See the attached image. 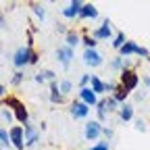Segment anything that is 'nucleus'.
<instances>
[{
    "label": "nucleus",
    "mask_w": 150,
    "mask_h": 150,
    "mask_svg": "<svg viewBox=\"0 0 150 150\" xmlns=\"http://www.w3.org/2000/svg\"><path fill=\"white\" fill-rule=\"evenodd\" d=\"M6 106H11L13 110H15V117L21 121L23 125H27V119H29V115H27V110H25V106L19 102V100H15V98H8L6 100Z\"/></svg>",
    "instance_id": "1"
},
{
    "label": "nucleus",
    "mask_w": 150,
    "mask_h": 150,
    "mask_svg": "<svg viewBox=\"0 0 150 150\" xmlns=\"http://www.w3.org/2000/svg\"><path fill=\"white\" fill-rule=\"evenodd\" d=\"M31 56H33V52L29 50V48H19L17 52H15V56H13V63H15V67H23V65H31Z\"/></svg>",
    "instance_id": "2"
},
{
    "label": "nucleus",
    "mask_w": 150,
    "mask_h": 150,
    "mask_svg": "<svg viewBox=\"0 0 150 150\" xmlns=\"http://www.w3.org/2000/svg\"><path fill=\"white\" fill-rule=\"evenodd\" d=\"M121 54H123V56H127V54H140V56H150V52H148L146 48L138 46L136 42H125V44L121 46Z\"/></svg>",
    "instance_id": "3"
},
{
    "label": "nucleus",
    "mask_w": 150,
    "mask_h": 150,
    "mask_svg": "<svg viewBox=\"0 0 150 150\" xmlns=\"http://www.w3.org/2000/svg\"><path fill=\"white\" fill-rule=\"evenodd\" d=\"M136 86H138V75H136L134 71H129V69L123 71V73H121V88H125V90L129 92V90H134Z\"/></svg>",
    "instance_id": "4"
},
{
    "label": "nucleus",
    "mask_w": 150,
    "mask_h": 150,
    "mask_svg": "<svg viewBox=\"0 0 150 150\" xmlns=\"http://www.w3.org/2000/svg\"><path fill=\"white\" fill-rule=\"evenodd\" d=\"M23 127L21 125H15V127H11V131H8V136H11V142L17 146V148H25V142H23Z\"/></svg>",
    "instance_id": "5"
},
{
    "label": "nucleus",
    "mask_w": 150,
    "mask_h": 150,
    "mask_svg": "<svg viewBox=\"0 0 150 150\" xmlns=\"http://www.w3.org/2000/svg\"><path fill=\"white\" fill-rule=\"evenodd\" d=\"M86 140H98V136L102 134V127H100V123L98 121H90V123H86Z\"/></svg>",
    "instance_id": "6"
},
{
    "label": "nucleus",
    "mask_w": 150,
    "mask_h": 150,
    "mask_svg": "<svg viewBox=\"0 0 150 150\" xmlns=\"http://www.w3.org/2000/svg\"><path fill=\"white\" fill-rule=\"evenodd\" d=\"M79 98H81V102H86L88 106L98 104V100H96V92H94L92 88H81V90H79Z\"/></svg>",
    "instance_id": "7"
},
{
    "label": "nucleus",
    "mask_w": 150,
    "mask_h": 150,
    "mask_svg": "<svg viewBox=\"0 0 150 150\" xmlns=\"http://www.w3.org/2000/svg\"><path fill=\"white\" fill-rule=\"evenodd\" d=\"M83 63H86V65H92V67H98V65L102 63V56H100L96 50L88 48V50L83 52Z\"/></svg>",
    "instance_id": "8"
},
{
    "label": "nucleus",
    "mask_w": 150,
    "mask_h": 150,
    "mask_svg": "<svg viewBox=\"0 0 150 150\" xmlns=\"http://www.w3.org/2000/svg\"><path fill=\"white\" fill-rule=\"evenodd\" d=\"M88 110H90V108H88V104H86V102H81V100H79V102H75V104L71 106V112H73V117H75V119L86 117V115H88Z\"/></svg>",
    "instance_id": "9"
},
{
    "label": "nucleus",
    "mask_w": 150,
    "mask_h": 150,
    "mask_svg": "<svg viewBox=\"0 0 150 150\" xmlns=\"http://www.w3.org/2000/svg\"><path fill=\"white\" fill-rule=\"evenodd\" d=\"M56 59H59L65 67H69V63L73 59V50L71 48H59V50H56Z\"/></svg>",
    "instance_id": "10"
},
{
    "label": "nucleus",
    "mask_w": 150,
    "mask_h": 150,
    "mask_svg": "<svg viewBox=\"0 0 150 150\" xmlns=\"http://www.w3.org/2000/svg\"><path fill=\"white\" fill-rule=\"evenodd\" d=\"M110 25H108V21H104L102 23V27H98L96 31H94V40H108L110 38Z\"/></svg>",
    "instance_id": "11"
},
{
    "label": "nucleus",
    "mask_w": 150,
    "mask_h": 150,
    "mask_svg": "<svg viewBox=\"0 0 150 150\" xmlns=\"http://www.w3.org/2000/svg\"><path fill=\"white\" fill-rule=\"evenodd\" d=\"M81 8H83V4L79 2V0H73V2L69 4V8L63 11V15L71 19V17H75V15H81Z\"/></svg>",
    "instance_id": "12"
},
{
    "label": "nucleus",
    "mask_w": 150,
    "mask_h": 150,
    "mask_svg": "<svg viewBox=\"0 0 150 150\" xmlns=\"http://www.w3.org/2000/svg\"><path fill=\"white\" fill-rule=\"evenodd\" d=\"M23 131H25V146H33V144L38 142V131H35L29 123L23 127Z\"/></svg>",
    "instance_id": "13"
},
{
    "label": "nucleus",
    "mask_w": 150,
    "mask_h": 150,
    "mask_svg": "<svg viewBox=\"0 0 150 150\" xmlns=\"http://www.w3.org/2000/svg\"><path fill=\"white\" fill-rule=\"evenodd\" d=\"M96 15H98V11L94 8L92 4H83V8H81V15H79V17H83V19H90V17H92V19H94Z\"/></svg>",
    "instance_id": "14"
},
{
    "label": "nucleus",
    "mask_w": 150,
    "mask_h": 150,
    "mask_svg": "<svg viewBox=\"0 0 150 150\" xmlns=\"http://www.w3.org/2000/svg\"><path fill=\"white\" fill-rule=\"evenodd\" d=\"M92 90L96 92V94H100V92H104V90H106V86L96 77V75H92Z\"/></svg>",
    "instance_id": "15"
},
{
    "label": "nucleus",
    "mask_w": 150,
    "mask_h": 150,
    "mask_svg": "<svg viewBox=\"0 0 150 150\" xmlns=\"http://www.w3.org/2000/svg\"><path fill=\"white\" fill-rule=\"evenodd\" d=\"M131 117H134V108H131L129 104L121 106V119H123V121H129Z\"/></svg>",
    "instance_id": "16"
},
{
    "label": "nucleus",
    "mask_w": 150,
    "mask_h": 150,
    "mask_svg": "<svg viewBox=\"0 0 150 150\" xmlns=\"http://www.w3.org/2000/svg\"><path fill=\"white\" fill-rule=\"evenodd\" d=\"M52 94H50V100L52 102H61L63 100V96H61V94H59V86H56V83H52V90H50Z\"/></svg>",
    "instance_id": "17"
},
{
    "label": "nucleus",
    "mask_w": 150,
    "mask_h": 150,
    "mask_svg": "<svg viewBox=\"0 0 150 150\" xmlns=\"http://www.w3.org/2000/svg\"><path fill=\"white\" fill-rule=\"evenodd\" d=\"M67 44H69V48H71V46H77V44H79V38H77V33L69 31V33H67Z\"/></svg>",
    "instance_id": "18"
},
{
    "label": "nucleus",
    "mask_w": 150,
    "mask_h": 150,
    "mask_svg": "<svg viewBox=\"0 0 150 150\" xmlns=\"http://www.w3.org/2000/svg\"><path fill=\"white\" fill-rule=\"evenodd\" d=\"M127 94H129V92H127L125 88H119V90H117V94H115V96H112V98H115L117 102H123V100L127 98Z\"/></svg>",
    "instance_id": "19"
},
{
    "label": "nucleus",
    "mask_w": 150,
    "mask_h": 150,
    "mask_svg": "<svg viewBox=\"0 0 150 150\" xmlns=\"http://www.w3.org/2000/svg\"><path fill=\"white\" fill-rule=\"evenodd\" d=\"M123 40H125V35H123V33H119V35L115 38V42H112V46H115V48H119V50H121V46L125 44Z\"/></svg>",
    "instance_id": "20"
},
{
    "label": "nucleus",
    "mask_w": 150,
    "mask_h": 150,
    "mask_svg": "<svg viewBox=\"0 0 150 150\" xmlns=\"http://www.w3.org/2000/svg\"><path fill=\"white\" fill-rule=\"evenodd\" d=\"M104 115H106V104H104V100H102V102H98V117L104 119Z\"/></svg>",
    "instance_id": "21"
},
{
    "label": "nucleus",
    "mask_w": 150,
    "mask_h": 150,
    "mask_svg": "<svg viewBox=\"0 0 150 150\" xmlns=\"http://www.w3.org/2000/svg\"><path fill=\"white\" fill-rule=\"evenodd\" d=\"M11 142V136L6 134L4 129H0V144H8Z\"/></svg>",
    "instance_id": "22"
},
{
    "label": "nucleus",
    "mask_w": 150,
    "mask_h": 150,
    "mask_svg": "<svg viewBox=\"0 0 150 150\" xmlns=\"http://www.w3.org/2000/svg\"><path fill=\"white\" fill-rule=\"evenodd\" d=\"M104 104H106V108H108V110H115L117 100H115V98H108V100H104Z\"/></svg>",
    "instance_id": "23"
},
{
    "label": "nucleus",
    "mask_w": 150,
    "mask_h": 150,
    "mask_svg": "<svg viewBox=\"0 0 150 150\" xmlns=\"http://www.w3.org/2000/svg\"><path fill=\"white\" fill-rule=\"evenodd\" d=\"M83 42H86V46L92 48V50H94V46H96V40H94V38H83Z\"/></svg>",
    "instance_id": "24"
},
{
    "label": "nucleus",
    "mask_w": 150,
    "mask_h": 150,
    "mask_svg": "<svg viewBox=\"0 0 150 150\" xmlns=\"http://www.w3.org/2000/svg\"><path fill=\"white\" fill-rule=\"evenodd\" d=\"M61 90H63L65 94H67V92H71V81H63V83H61Z\"/></svg>",
    "instance_id": "25"
},
{
    "label": "nucleus",
    "mask_w": 150,
    "mask_h": 150,
    "mask_svg": "<svg viewBox=\"0 0 150 150\" xmlns=\"http://www.w3.org/2000/svg\"><path fill=\"white\" fill-rule=\"evenodd\" d=\"M90 150H108V146L104 144V142H100V144H96L94 148H90Z\"/></svg>",
    "instance_id": "26"
},
{
    "label": "nucleus",
    "mask_w": 150,
    "mask_h": 150,
    "mask_svg": "<svg viewBox=\"0 0 150 150\" xmlns=\"http://www.w3.org/2000/svg\"><path fill=\"white\" fill-rule=\"evenodd\" d=\"M33 11H35V15L40 17V19H44V8H40V6H33Z\"/></svg>",
    "instance_id": "27"
},
{
    "label": "nucleus",
    "mask_w": 150,
    "mask_h": 150,
    "mask_svg": "<svg viewBox=\"0 0 150 150\" xmlns=\"http://www.w3.org/2000/svg\"><path fill=\"white\" fill-rule=\"evenodd\" d=\"M23 79V73H15V77H13V83H19Z\"/></svg>",
    "instance_id": "28"
},
{
    "label": "nucleus",
    "mask_w": 150,
    "mask_h": 150,
    "mask_svg": "<svg viewBox=\"0 0 150 150\" xmlns=\"http://www.w3.org/2000/svg\"><path fill=\"white\" fill-rule=\"evenodd\" d=\"M44 79H46V77H44V73H38V75H35V81H38V83H42Z\"/></svg>",
    "instance_id": "29"
},
{
    "label": "nucleus",
    "mask_w": 150,
    "mask_h": 150,
    "mask_svg": "<svg viewBox=\"0 0 150 150\" xmlns=\"http://www.w3.org/2000/svg\"><path fill=\"white\" fill-rule=\"evenodd\" d=\"M2 117H4V119H8V121L13 119V115H11V110H2Z\"/></svg>",
    "instance_id": "30"
},
{
    "label": "nucleus",
    "mask_w": 150,
    "mask_h": 150,
    "mask_svg": "<svg viewBox=\"0 0 150 150\" xmlns=\"http://www.w3.org/2000/svg\"><path fill=\"white\" fill-rule=\"evenodd\" d=\"M44 77H46V79H52L54 73H52V71H44Z\"/></svg>",
    "instance_id": "31"
},
{
    "label": "nucleus",
    "mask_w": 150,
    "mask_h": 150,
    "mask_svg": "<svg viewBox=\"0 0 150 150\" xmlns=\"http://www.w3.org/2000/svg\"><path fill=\"white\" fill-rule=\"evenodd\" d=\"M0 96H4V86H0Z\"/></svg>",
    "instance_id": "32"
},
{
    "label": "nucleus",
    "mask_w": 150,
    "mask_h": 150,
    "mask_svg": "<svg viewBox=\"0 0 150 150\" xmlns=\"http://www.w3.org/2000/svg\"><path fill=\"white\" fill-rule=\"evenodd\" d=\"M146 81H148V83H150V79H146Z\"/></svg>",
    "instance_id": "33"
}]
</instances>
